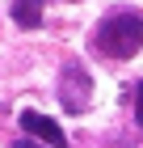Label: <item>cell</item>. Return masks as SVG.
<instances>
[{
    "instance_id": "cell-2",
    "label": "cell",
    "mask_w": 143,
    "mask_h": 148,
    "mask_svg": "<svg viewBox=\"0 0 143 148\" xmlns=\"http://www.w3.org/2000/svg\"><path fill=\"white\" fill-rule=\"evenodd\" d=\"M59 102H63L67 114H84L88 102H93V76L80 68L76 59L63 64V72H59Z\"/></svg>"
},
{
    "instance_id": "cell-5",
    "label": "cell",
    "mask_w": 143,
    "mask_h": 148,
    "mask_svg": "<svg viewBox=\"0 0 143 148\" xmlns=\"http://www.w3.org/2000/svg\"><path fill=\"white\" fill-rule=\"evenodd\" d=\"M135 123L143 127V80L135 85Z\"/></svg>"
},
{
    "instance_id": "cell-4",
    "label": "cell",
    "mask_w": 143,
    "mask_h": 148,
    "mask_svg": "<svg viewBox=\"0 0 143 148\" xmlns=\"http://www.w3.org/2000/svg\"><path fill=\"white\" fill-rule=\"evenodd\" d=\"M13 21L21 30H38L42 25V0H13Z\"/></svg>"
},
{
    "instance_id": "cell-3",
    "label": "cell",
    "mask_w": 143,
    "mask_h": 148,
    "mask_svg": "<svg viewBox=\"0 0 143 148\" xmlns=\"http://www.w3.org/2000/svg\"><path fill=\"white\" fill-rule=\"evenodd\" d=\"M21 131H25V136H34V140H42L46 148H67L63 127H59L55 119L38 114V110H21Z\"/></svg>"
},
{
    "instance_id": "cell-6",
    "label": "cell",
    "mask_w": 143,
    "mask_h": 148,
    "mask_svg": "<svg viewBox=\"0 0 143 148\" xmlns=\"http://www.w3.org/2000/svg\"><path fill=\"white\" fill-rule=\"evenodd\" d=\"M13 148H46V144H38V140H13Z\"/></svg>"
},
{
    "instance_id": "cell-1",
    "label": "cell",
    "mask_w": 143,
    "mask_h": 148,
    "mask_svg": "<svg viewBox=\"0 0 143 148\" xmlns=\"http://www.w3.org/2000/svg\"><path fill=\"white\" fill-rule=\"evenodd\" d=\"M93 51H101L105 59H131L143 51V13L135 9H114L105 13L93 30Z\"/></svg>"
}]
</instances>
